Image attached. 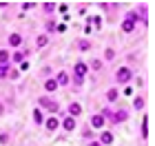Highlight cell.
Masks as SVG:
<instances>
[{
  "label": "cell",
  "instance_id": "cell-1",
  "mask_svg": "<svg viewBox=\"0 0 155 146\" xmlns=\"http://www.w3.org/2000/svg\"><path fill=\"white\" fill-rule=\"evenodd\" d=\"M115 80L120 82V84L129 82V80H131V69H129V67H122V69H117V73H115Z\"/></svg>",
  "mask_w": 155,
  "mask_h": 146
},
{
  "label": "cell",
  "instance_id": "cell-2",
  "mask_svg": "<svg viewBox=\"0 0 155 146\" xmlns=\"http://www.w3.org/2000/svg\"><path fill=\"white\" fill-rule=\"evenodd\" d=\"M87 71H89V67L84 64V62H78V64H75V80L82 82V78L87 75Z\"/></svg>",
  "mask_w": 155,
  "mask_h": 146
},
{
  "label": "cell",
  "instance_id": "cell-3",
  "mask_svg": "<svg viewBox=\"0 0 155 146\" xmlns=\"http://www.w3.org/2000/svg\"><path fill=\"white\" fill-rule=\"evenodd\" d=\"M91 124H93V128H102L104 126V115L102 113L93 115V117H91Z\"/></svg>",
  "mask_w": 155,
  "mask_h": 146
},
{
  "label": "cell",
  "instance_id": "cell-4",
  "mask_svg": "<svg viewBox=\"0 0 155 146\" xmlns=\"http://www.w3.org/2000/svg\"><path fill=\"white\" fill-rule=\"evenodd\" d=\"M133 29H135V22H133V18L129 16V18H126L124 22H122V31H126V33H131Z\"/></svg>",
  "mask_w": 155,
  "mask_h": 146
},
{
  "label": "cell",
  "instance_id": "cell-5",
  "mask_svg": "<svg viewBox=\"0 0 155 146\" xmlns=\"http://www.w3.org/2000/svg\"><path fill=\"white\" fill-rule=\"evenodd\" d=\"M80 113H82V106H80L78 102H73L71 106H69V117H78Z\"/></svg>",
  "mask_w": 155,
  "mask_h": 146
},
{
  "label": "cell",
  "instance_id": "cell-6",
  "mask_svg": "<svg viewBox=\"0 0 155 146\" xmlns=\"http://www.w3.org/2000/svg\"><path fill=\"white\" fill-rule=\"evenodd\" d=\"M9 44L11 47H20L22 44V36H20V33H11L9 36Z\"/></svg>",
  "mask_w": 155,
  "mask_h": 146
},
{
  "label": "cell",
  "instance_id": "cell-7",
  "mask_svg": "<svg viewBox=\"0 0 155 146\" xmlns=\"http://www.w3.org/2000/svg\"><path fill=\"white\" fill-rule=\"evenodd\" d=\"M45 126H47V131H55V128L60 126V122L55 120V117H49V120L45 122Z\"/></svg>",
  "mask_w": 155,
  "mask_h": 146
},
{
  "label": "cell",
  "instance_id": "cell-8",
  "mask_svg": "<svg viewBox=\"0 0 155 146\" xmlns=\"http://www.w3.org/2000/svg\"><path fill=\"white\" fill-rule=\"evenodd\" d=\"M40 104H42V106H47L49 111H58V104H55V102H51V100H47V97H42V100H40Z\"/></svg>",
  "mask_w": 155,
  "mask_h": 146
},
{
  "label": "cell",
  "instance_id": "cell-9",
  "mask_svg": "<svg viewBox=\"0 0 155 146\" xmlns=\"http://www.w3.org/2000/svg\"><path fill=\"white\" fill-rule=\"evenodd\" d=\"M62 126H64V131H73L75 128V120H73V117H64Z\"/></svg>",
  "mask_w": 155,
  "mask_h": 146
},
{
  "label": "cell",
  "instance_id": "cell-10",
  "mask_svg": "<svg viewBox=\"0 0 155 146\" xmlns=\"http://www.w3.org/2000/svg\"><path fill=\"white\" fill-rule=\"evenodd\" d=\"M113 142V135L109 133V131H102V135H100V144H111Z\"/></svg>",
  "mask_w": 155,
  "mask_h": 146
},
{
  "label": "cell",
  "instance_id": "cell-11",
  "mask_svg": "<svg viewBox=\"0 0 155 146\" xmlns=\"http://www.w3.org/2000/svg\"><path fill=\"white\" fill-rule=\"evenodd\" d=\"M45 89H47V91H55V89H58V82H55V80H47Z\"/></svg>",
  "mask_w": 155,
  "mask_h": 146
},
{
  "label": "cell",
  "instance_id": "cell-12",
  "mask_svg": "<svg viewBox=\"0 0 155 146\" xmlns=\"http://www.w3.org/2000/svg\"><path fill=\"white\" fill-rule=\"evenodd\" d=\"M55 82H58V84H67V82H69V75H67L64 71H60V73H58V80H55Z\"/></svg>",
  "mask_w": 155,
  "mask_h": 146
},
{
  "label": "cell",
  "instance_id": "cell-13",
  "mask_svg": "<svg viewBox=\"0 0 155 146\" xmlns=\"http://www.w3.org/2000/svg\"><path fill=\"white\" fill-rule=\"evenodd\" d=\"M107 100H109V102H115V100H117V89H109Z\"/></svg>",
  "mask_w": 155,
  "mask_h": 146
},
{
  "label": "cell",
  "instance_id": "cell-14",
  "mask_svg": "<svg viewBox=\"0 0 155 146\" xmlns=\"http://www.w3.org/2000/svg\"><path fill=\"white\" fill-rule=\"evenodd\" d=\"M7 62H9V53H7V51H0V64H7Z\"/></svg>",
  "mask_w": 155,
  "mask_h": 146
},
{
  "label": "cell",
  "instance_id": "cell-15",
  "mask_svg": "<svg viewBox=\"0 0 155 146\" xmlns=\"http://www.w3.org/2000/svg\"><path fill=\"white\" fill-rule=\"evenodd\" d=\"M47 42H49V38H47V36H40V38H38V40H36V44H38V47H40V49H42V47H45V44H47Z\"/></svg>",
  "mask_w": 155,
  "mask_h": 146
},
{
  "label": "cell",
  "instance_id": "cell-16",
  "mask_svg": "<svg viewBox=\"0 0 155 146\" xmlns=\"http://www.w3.org/2000/svg\"><path fill=\"white\" fill-rule=\"evenodd\" d=\"M126 120V111H117V115H115V122H124Z\"/></svg>",
  "mask_w": 155,
  "mask_h": 146
},
{
  "label": "cell",
  "instance_id": "cell-17",
  "mask_svg": "<svg viewBox=\"0 0 155 146\" xmlns=\"http://www.w3.org/2000/svg\"><path fill=\"white\" fill-rule=\"evenodd\" d=\"M133 106H135V109L140 111V109H142V106H144V97H137V100H135V102H133Z\"/></svg>",
  "mask_w": 155,
  "mask_h": 146
},
{
  "label": "cell",
  "instance_id": "cell-18",
  "mask_svg": "<svg viewBox=\"0 0 155 146\" xmlns=\"http://www.w3.org/2000/svg\"><path fill=\"white\" fill-rule=\"evenodd\" d=\"M33 120H36V124L42 122V111H33Z\"/></svg>",
  "mask_w": 155,
  "mask_h": 146
},
{
  "label": "cell",
  "instance_id": "cell-19",
  "mask_svg": "<svg viewBox=\"0 0 155 146\" xmlns=\"http://www.w3.org/2000/svg\"><path fill=\"white\" fill-rule=\"evenodd\" d=\"M113 55H115V51H113V49H107V53H104V58H107V60H113Z\"/></svg>",
  "mask_w": 155,
  "mask_h": 146
},
{
  "label": "cell",
  "instance_id": "cell-20",
  "mask_svg": "<svg viewBox=\"0 0 155 146\" xmlns=\"http://www.w3.org/2000/svg\"><path fill=\"white\" fill-rule=\"evenodd\" d=\"M42 7H45V11L49 13V11H53V7H55V5H51V2H45V5H42Z\"/></svg>",
  "mask_w": 155,
  "mask_h": 146
},
{
  "label": "cell",
  "instance_id": "cell-21",
  "mask_svg": "<svg viewBox=\"0 0 155 146\" xmlns=\"http://www.w3.org/2000/svg\"><path fill=\"white\" fill-rule=\"evenodd\" d=\"M78 47H80V49H82V51H87V49H89L91 44H89V42H80V44H78Z\"/></svg>",
  "mask_w": 155,
  "mask_h": 146
},
{
  "label": "cell",
  "instance_id": "cell-22",
  "mask_svg": "<svg viewBox=\"0 0 155 146\" xmlns=\"http://www.w3.org/2000/svg\"><path fill=\"white\" fill-rule=\"evenodd\" d=\"M13 60H16V62H22V53H13Z\"/></svg>",
  "mask_w": 155,
  "mask_h": 146
},
{
  "label": "cell",
  "instance_id": "cell-23",
  "mask_svg": "<svg viewBox=\"0 0 155 146\" xmlns=\"http://www.w3.org/2000/svg\"><path fill=\"white\" fill-rule=\"evenodd\" d=\"M33 7H36L33 2H25V5H22V9H33Z\"/></svg>",
  "mask_w": 155,
  "mask_h": 146
},
{
  "label": "cell",
  "instance_id": "cell-24",
  "mask_svg": "<svg viewBox=\"0 0 155 146\" xmlns=\"http://www.w3.org/2000/svg\"><path fill=\"white\" fill-rule=\"evenodd\" d=\"M89 146H102V144H100V142H91Z\"/></svg>",
  "mask_w": 155,
  "mask_h": 146
},
{
  "label": "cell",
  "instance_id": "cell-25",
  "mask_svg": "<svg viewBox=\"0 0 155 146\" xmlns=\"http://www.w3.org/2000/svg\"><path fill=\"white\" fill-rule=\"evenodd\" d=\"M2 111H5V106H2V104H0V115H2Z\"/></svg>",
  "mask_w": 155,
  "mask_h": 146
}]
</instances>
